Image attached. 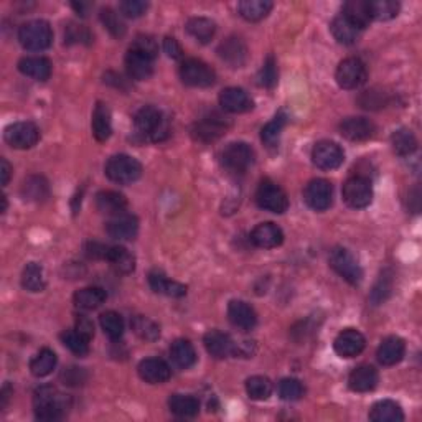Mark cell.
Masks as SVG:
<instances>
[{"label":"cell","instance_id":"cell-1","mask_svg":"<svg viewBox=\"0 0 422 422\" xmlns=\"http://www.w3.org/2000/svg\"><path fill=\"white\" fill-rule=\"evenodd\" d=\"M71 408L70 396L63 394L53 386H41L34 396L35 418L43 422L60 421Z\"/></svg>","mask_w":422,"mask_h":422},{"label":"cell","instance_id":"cell-2","mask_svg":"<svg viewBox=\"0 0 422 422\" xmlns=\"http://www.w3.org/2000/svg\"><path fill=\"white\" fill-rule=\"evenodd\" d=\"M135 129L144 139L152 142H162L168 135V120L162 110L154 106H144L135 113L134 118Z\"/></svg>","mask_w":422,"mask_h":422},{"label":"cell","instance_id":"cell-3","mask_svg":"<svg viewBox=\"0 0 422 422\" xmlns=\"http://www.w3.org/2000/svg\"><path fill=\"white\" fill-rule=\"evenodd\" d=\"M19 41L29 51H43L53 43V30L45 20H30L19 30Z\"/></svg>","mask_w":422,"mask_h":422},{"label":"cell","instance_id":"cell-4","mask_svg":"<svg viewBox=\"0 0 422 422\" xmlns=\"http://www.w3.org/2000/svg\"><path fill=\"white\" fill-rule=\"evenodd\" d=\"M106 177L110 182L119 183V185H130L137 182L142 175V165L135 160L134 157L119 154L113 155L106 162L104 167Z\"/></svg>","mask_w":422,"mask_h":422},{"label":"cell","instance_id":"cell-5","mask_svg":"<svg viewBox=\"0 0 422 422\" xmlns=\"http://www.w3.org/2000/svg\"><path fill=\"white\" fill-rule=\"evenodd\" d=\"M343 202H345L350 208L361 210L366 208L368 205L373 202V185L368 180L366 177L356 175L348 178L343 185L341 190Z\"/></svg>","mask_w":422,"mask_h":422},{"label":"cell","instance_id":"cell-6","mask_svg":"<svg viewBox=\"0 0 422 422\" xmlns=\"http://www.w3.org/2000/svg\"><path fill=\"white\" fill-rule=\"evenodd\" d=\"M329 262L334 271L339 274L340 277L345 279L346 282H350L351 286H358L363 281V271L360 264L353 257V254L345 247H335L330 252Z\"/></svg>","mask_w":422,"mask_h":422},{"label":"cell","instance_id":"cell-7","mask_svg":"<svg viewBox=\"0 0 422 422\" xmlns=\"http://www.w3.org/2000/svg\"><path fill=\"white\" fill-rule=\"evenodd\" d=\"M180 78L187 86L192 88H210L216 81V73L213 68L202 60H185L180 66Z\"/></svg>","mask_w":422,"mask_h":422},{"label":"cell","instance_id":"cell-8","mask_svg":"<svg viewBox=\"0 0 422 422\" xmlns=\"http://www.w3.org/2000/svg\"><path fill=\"white\" fill-rule=\"evenodd\" d=\"M256 202L259 208L277 215L286 213L289 208V198L286 192L271 180H262L259 187H257Z\"/></svg>","mask_w":422,"mask_h":422},{"label":"cell","instance_id":"cell-9","mask_svg":"<svg viewBox=\"0 0 422 422\" xmlns=\"http://www.w3.org/2000/svg\"><path fill=\"white\" fill-rule=\"evenodd\" d=\"M256 160L252 147L246 142H233L221 154V163L225 168L235 173H245Z\"/></svg>","mask_w":422,"mask_h":422},{"label":"cell","instance_id":"cell-10","mask_svg":"<svg viewBox=\"0 0 422 422\" xmlns=\"http://www.w3.org/2000/svg\"><path fill=\"white\" fill-rule=\"evenodd\" d=\"M368 71L360 58H346L336 68L335 79L341 89H356L366 83Z\"/></svg>","mask_w":422,"mask_h":422},{"label":"cell","instance_id":"cell-11","mask_svg":"<svg viewBox=\"0 0 422 422\" xmlns=\"http://www.w3.org/2000/svg\"><path fill=\"white\" fill-rule=\"evenodd\" d=\"M4 139L14 149H31L40 140V130L34 123L24 120V123H15L9 125L4 132Z\"/></svg>","mask_w":422,"mask_h":422},{"label":"cell","instance_id":"cell-12","mask_svg":"<svg viewBox=\"0 0 422 422\" xmlns=\"http://www.w3.org/2000/svg\"><path fill=\"white\" fill-rule=\"evenodd\" d=\"M304 200L307 207L315 211L329 210L334 203V187L325 178H315L305 187Z\"/></svg>","mask_w":422,"mask_h":422},{"label":"cell","instance_id":"cell-13","mask_svg":"<svg viewBox=\"0 0 422 422\" xmlns=\"http://www.w3.org/2000/svg\"><path fill=\"white\" fill-rule=\"evenodd\" d=\"M230 120L220 114H210L207 118L197 120L192 129V134L200 142H215L230 129Z\"/></svg>","mask_w":422,"mask_h":422},{"label":"cell","instance_id":"cell-14","mask_svg":"<svg viewBox=\"0 0 422 422\" xmlns=\"http://www.w3.org/2000/svg\"><path fill=\"white\" fill-rule=\"evenodd\" d=\"M312 160L321 170H335L345 160V152L336 142L321 140L314 147Z\"/></svg>","mask_w":422,"mask_h":422},{"label":"cell","instance_id":"cell-15","mask_svg":"<svg viewBox=\"0 0 422 422\" xmlns=\"http://www.w3.org/2000/svg\"><path fill=\"white\" fill-rule=\"evenodd\" d=\"M106 233L113 237V240H134L137 233H139V220H137V216L125 213V211L114 216H109L108 223H106Z\"/></svg>","mask_w":422,"mask_h":422},{"label":"cell","instance_id":"cell-16","mask_svg":"<svg viewBox=\"0 0 422 422\" xmlns=\"http://www.w3.org/2000/svg\"><path fill=\"white\" fill-rule=\"evenodd\" d=\"M365 336H363L361 331H358L355 329L343 330L334 341L335 353L341 358H355L365 350Z\"/></svg>","mask_w":422,"mask_h":422},{"label":"cell","instance_id":"cell-17","mask_svg":"<svg viewBox=\"0 0 422 422\" xmlns=\"http://www.w3.org/2000/svg\"><path fill=\"white\" fill-rule=\"evenodd\" d=\"M376 132V128L369 119L348 118L340 124V134L351 142L369 140Z\"/></svg>","mask_w":422,"mask_h":422},{"label":"cell","instance_id":"cell-18","mask_svg":"<svg viewBox=\"0 0 422 422\" xmlns=\"http://www.w3.org/2000/svg\"><path fill=\"white\" fill-rule=\"evenodd\" d=\"M203 343L210 355L213 358H218V360L236 355V343L231 340L230 335L223 334V331L210 330L208 334L205 335Z\"/></svg>","mask_w":422,"mask_h":422},{"label":"cell","instance_id":"cell-19","mask_svg":"<svg viewBox=\"0 0 422 422\" xmlns=\"http://www.w3.org/2000/svg\"><path fill=\"white\" fill-rule=\"evenodd\" d=\"M228 316L231 324L242 331H251L257 325L254 309L242 300H231L228 305Z\"/></svg>","mask_w":422,"mask_h":422},{"label":"cell","instance_id":"cell-20","mask_svg":"<svg viewBox=\"0 0 422 422\" xmlns=\"http://www.w3.org/2000/svg\"><path fill=\"white\" fill-rule=\"evenodd\" d=\"M221 108L228 113L241 114L252 109V99L245 89L241 88H226L220 94Z\"/></svg>","mask_w":422,"mask_h":422},{"label":"cell","instance_id":"cell-21","mask_svg":"<svg viewBox=\"0 0 422 422\" xmlns=\"http://www.w3.org/2000/svg\"><path fill=\"white\" fill-rule=\"evenodd\" d=\"M251 241L252 245L261 247V249H274L284 242V233L277 225L261 223L252 230Z\"/></svg>","mask_w":422,"mask_h":422},{"label":"cell","instance_id":"cell-22","mask_svg":"<svg viewBox=\"0 0 422 422\" xmlns=\"http://www.w3.org/2000/svg\"><path fill=\"white\" fill-rule=\"evenodd\" d=\"M137 371H139V376L149 384L165 383L172 374L167 363L163 360H158V358H147V360H142L139 363V366H137Z\"/></svg>","mask_w":422,"mask_h":422},{"label":"cell","instance_id":"cell-23","mask_svg":"<svg viewBox=\"0 0 422 422\" xmlns=\"http://www.w3.org/2000/svg\"><path fill=\"white\" fill-rule=\"evenodd\" d=\"M406 355V343L399 336H388L381 341V345L378 348V361L383 366H394L399 361H403Z\"/></svg>","mask_w":422,"mask_h":422},{"label":"cell","instance_id":"cell-24","mask_svg":"<svg viewBox=\"0 0 422 422\" xmlns=\"http://www.w3.org/2000/svg\"><path fill=\"white\" fill-rule=\"evenodd\" d=\"M379 374L371 365H360L353 369L348 384L355 393H369L378 386Z\"/></svg>","mask_w":422,"mask_h":422},{"label":"cell","instance_id":"cell-25","mask_svg":"<svg viewBox=\"0 0 422 422\" xmlns=\"http://www.w3.org/2000/svg\"><path fill=\"white\" fill-rule=\"evenodd\" d=\"M218 53L221 56V60L228 63L230 66L233 68H241L245 65L246 58H247V48L245 45V41L237 36H230L226 38L223 43L220 45Z\"/></svg>","mask_w":422,"mask_h":422},{"label":"cell","instance_id":"cell-26","mask_svg":"<svg viewBox=\"0 0 422 422\" xmlns=\"http://www.w3.org/2000/svg\"><path fill=\"white\" fill-rule=\"evenodd\" d=\"M19 71L36 81H46L51 76V63L43 56H26L19 61Z\"/></svg>","mask_w":422,"mask_h":422},{"label":"cell","instance_id":"cell-27","mask_svg":"<svg viewBox=\"0 0 422 422\" xmlns=\"http://www.w3.org/2000/svg\"><path fill=\"white\" fill-rule=\"evenodd\" d=\"M149 286L155 294L167 295V297H183V295H187V286L170 281L160 271H152L149 274Z\"/></svg>","mask_w":422,"mask_h":422},{"label":"cell","instance_id":"cell-28","mask_svg":"<svg viewBox=\"0 0 422 422\" xmlns=\"http://www.w3.org/2000/svg\"><path fill=\"white\" fill-rule=\"evenodd\" d=\"M125 70H128L132 79L144 81L154 73V60H149L147 56H142L139 53L129 50L128 55H125Z\"/></svg>","mask_w":422,"mask_h":422},{"label":"cell","instance_id":"cell-29","mask_svg":"<svg viewBox=\"0 0 422 422\" xmlns=\"http://www.w3.org/2000/svg\"><path fill=\"white\" fill-rule=\"evenodd\" d=\"M125 207H128V200L123 193L106 190V192H99L96 195V208L99 213L114 216L125 211Z\"/></svg>","mask_w":422,"mask_h":422},{"label":"cell","instance_id":"cell-30","mask_svg":"<svg viewBox=\"0 0 422 422\" xmlns=\"http://www.w3.org/2000/svg\"><path fill=\"white\" fill-rule=\"evenodd\" d=\"M93 135L96 137V140L104 142L110 137V132H113V119H110V110L108 104L98 103L96 108H94L93 113Z\"/></svg>","mask_w":422,"mask_h":422},{"label":"cell","instance_id":"cell-31","mask_svg":"<svg viewBox=\"0 0 422 422\" xmlns=\"http://www.w3.org/2000/svg\"><path fill=\"white\" fill-rule=\"evenodd\" d=\"M369 419L373 422H401L404 421V413L398 403L391 399L378 401L369 411Z\"/></svg>","mask_w":422,"mask_h":422},{"label":"cell","instance_id":"cell-32","mask_svg":"<svg viewBox=\"0 0 422 422\" xmlns=\"http://www.w3.org/2000/svg\"><path fill=\"white\" fill-rule=\"evenodd\" d=\"M170 358L175 366L182 369H188L197 363V351H195L193 345L188 340L178 339L172 343Z\"/></svg>","mask_w":422,"mask_h":422},{"label":"cell","instance_id":"cell-33","mask_svg":"<svg viewBox=\"0 0 422 422\" xmlns=\"http://www.w3.org/2000/svg\"><path fill=\"white\" fill-rule=\"evenodd\" d=\"M331 35L335 36V40L341 45H353L355 41L360 38V29L353 25L350 20L343 15H339V17L334 19V22L330 25Z\"/></svg>","mask_w":422,"mask_h":422},{"label":"cell","instance_id":"cell-34","mask_svg":"<svg viewBox=\"0 0 422 422\" xmlns=\"http://www.w3.org/2000/svg\"><path fill=\"white\" fill-rule=\"evenodd\" d=\"M106 261L113 266L115 271L120 274H130L135 269V257L130 254L129 249H125L124 246H113L108 247V254H106Z\"/></svg>","mask_w":422,"mask_h":422},{"label":"cell","instance_id":"cell-35","mask_svg":"<svg viewBox=\"0 0 422 422\" xmlns=\"http://www.w3.org/2000/svg\"><path fill=\"white\" fill-rule=\"evenodd\" d=\"M108 294L101 287H84L75 294V305L83 310H94L106 302Z\"/></svg>","mask_w":422,"mask_h":422},{"label":"cell","instance_id":"cell-36","mask_svg":"<svg viewBox=\"0 0 422 422\" xmlns=\"http://www.w3.org/2000/svg\"><path fill=\"white\" fill-rule=\"evenodd\" d=\"M241 17L246 19L247 22H259L266 19L269 12L272 10V2L269 0H242L237 5Z\"/></svg>","mask_w":422,"mask_h":422},{"label":"cell","instance_id":"cell-37","mask_svg":"<svg viewBox=\"0 0 422 422\" xmlns=\"http://www.w3.org/2000/svg\"><path fill=\"white\" fill-rule=\"evenodd\" d=\"M343 17H346L360 30L366 29L369 22H371L368 2H363V0H350V2L343 5Z\"/></svg>","mask_w":422,"mask_h":422},{"label":"cell","instance_id":"cell-38","mask_svg":"<svg viewBox=\"0 0 422 422\" xmlns=\"http://www.w3.org/2000/svg\"><path fill=\"white\" fill-rule=\"evenodd\" d=\"M168 408L178 418H193L200 411V401L188 394H173L168 399Z\"/></svg>","mask_w":422,"mask_h":422},{"label":"cell","instance_id":"cell-39","mask_svg":"<svg viewBox=\"0 0 422 422\" xmlns=\"http://www.w3.org/2000/svg\"><path fill=\"white\" fill-rule=\"evenodd\" d=\"M190 36H193L195 40L200 43H208L216 34V24L213 20L205 19V17H193L187 22L185 26Z\"/></svg>","mask_w":422,"mask_h":422},{"label":"cell","instance_id":"cell-40","mask_svg":"<svg viewBox=\"0 0 422 422\" xmlns=\"http://www.w3.org/2000/svg\"><path fill=\"white\" fill-rule=\"evenodd\" d=\"M58 358L55 351L50 350V348H43L34 356V360L30 361V371L36 378H45L56 368Z\"/></svg>","mask_w":422,"mask_h":422},{"label":"cell","instance_id":"cell-41","mask_svg":"<svg viewBox=\"0 0 422 422\" xmlns=\"http://www.w3.org/2000/svg\"><path fill=\"white\" fill-rule=\"evenodd\" d=\"M391 145L401 157H409L418 150V139L409 129H398L391 135Z\"/></svg>","mask_w":422,"mask_h":422},{"label":"cell","instance_id":"cell-42","mask_svg":"<svg viewBox=\"0 0 422 422\" xmlns=\"http://www.w3.org/2000/svg\"><path fill=\"white\" fill-rule=\"evenodd\" d=\"M45 272L43 267L36 262H29L22 272V287L29 292H41L45 289Z\"/></svg>","mask_w":422,"mask_h":422},{"label":"cell","instance_id":"cell-43","mask_svg":"<svg viewBox=\"0 0 422 422\" xmlns=\"http://www.w3.org/2000/svg\"><path fill=\"white\" fill-rule=\"evenodd\" d=\"M286 124H287V115L286 113H282L281 110V113L276 114V118H274L271 123L264 125L261 130V140L264 142V145L277 147L279 139H281V134L284 128H286Z\"/></svg>","mask_w":422,"mask_h":422},{"label":"cell","instance_id":"cell-44","mask_svg":"<svg viewBox=\"0 0 422 422\" xmlns=\"http://www.w3.org/2000/svg\"><path fill=\"white\" fill-rule=\"evenodd\" d=\"M22 195L29 202H41L50 195L48 182L43 177H29L22 185Z\"/></svg>","mask_w":422,"mask_h":422},{"label":"cell","instance_id":"cell-45","mask_svg":"<svg viewBox=\"0 0 422 422\" xmlns=\"http://www.w3.org/2000/svg\"><path fill=\"white\" fill-rule=\"evenodd\" d=\"M368 7L371 20H379V22L398 17L401 10L399 2H394V0H374V2H368Z\"/></svg>","mask_w":422,"mask_h":422},{"label":"cell","instance_id":"cell-46","mask_svg":"<svg viewBox=\"0 0 422 422\" xmlns=\"http://www.w3.org/2000/svg\"><path fill=\"white\" fill-rule=\"evenodd\" d=\"M130 326L132 330H134V334L145 341H155L158 336H160V329H158V325L154 320L147 319L144 315H135L134 319L130 320Z\"/></svg>","mask_w":422,"mask_h":422},{"label":"cell","instance_id":"cell-47","mask_svg":"<svg viewBox=\"0 0 422 422\" xmlns=\"http://www.w3.org/2000/svg\"><path fill=\"white\" fill-rule=\"evenodd\" d=\"M99 324L110 340H119L124 335V320L118 312H113V310L104 312L99 316Z\"/></svg>","mask_w":422,"mask_h":422},{"label":"cell","instance_id":"cell-48","mask_svg":"<svg viewBox=\"0 0 422 422\" xmlns=\"http://www.w3.org/2000/svg\"><path fill=\"white\" fill-rule=\"evenodd\" d=\"M246 393L254 401H266L272 394V383L266 376H251L246 381Z\"/></svg>","mask_w":422,"mask_h":422},{"label":"cell","instance_id":"cell-49","mask_svg":"<svg viewBox=\"0 0 422 422\" xmlns=\"http://www.w3.org/2000/svg\"><path fill=\"white\" fill-rule=\"evenodd\" d=\"M61 341L63 345H65L71 353H75L76 356H86L89 351V341L91 340H89L88 336H84L83 334H79V331L75 329V330L65 331V334L61 335Z\"/></svg>","mask_w":422,"mask_h":422},{"label":"cell","instance_id":"cell-50","mask_svg":"<svg viewBox=\"0 0 422 422\" xmlns=\"http://www.w3.org/2000/svg\"><path fill=\"white\" fill-rule=\"evenodd\" d=\"M99 17H101V22L106 26V30L113 36H115V38H120V36L125 35V25L123 20H120V15L118 12H114L113 9H103Z\"/></svg>","mask_w":422,"mask_h":422},{"label":"cell","instance_id":"cell-51","mask_svg":"<svg viewBox=\"0 0 422 422\" xmlns=\"http://www.w3.org/2000/svg\"><path fill=\"white\" fill-rule=\"evenodd\" d=\"M129 50L139 53V55H142V56H147L149 60H155L157 55H158L157 41L149 35L135 36V40L132 41Z\"/></svg>","mask_w":422,"mask_h":422},{"label":"cell","instance_id":"cell-52","mask_svg":"<svg viewBox=\"0 0 422 422\" xmlns=\"http://www.w3.org/2000/svg\"><path fill=\"white\" fill-rule=\"evenodd\" d=\"M391 289H393L391 274H389V272H383L381 276H379L376 286H374L373 292H371V302L374 305L383 304L384 300H386L389 297V294H391Z\"/></svg>","mask_w":422,"mask_h":422},{"label":"cell","instance_id":"cell-53","mask_svg":"<svg viewBox=\"0 0 422 422\" xmlns=\"http://www.w3.org/2000/svg\"><path fill=\"white\" fill-rule=\"evenodd\" d=\"M279 394L286 401H299L304 396V386L299 379L295 378H284L279 383Z\"/></svg>","mask_w":422,"mask_h":422},{"label":"cell","instance_id":"cell-54","mask_svg":"<svg viewBox=\"0 0 422 422\" xmlns=\"http://www.w3.org/2000/svg\"><path fill=\"white\" fill-rule=\"evenodd\" d=\"M257 79H259V84L264 88H272L274 84L277 83V63L274 60V56H269L267 60L264 61L259 75H257Z\"/></svg>","mask_w":422,"mask_h":422},{"label":"cell","instance_id":"cell-55","mask_svg":"<svg viewBox=\"0 0 422 422\" xmlns=\"http://www.w3.org/2000/svg\"><path fill=\"white\" fill-rule=\"evenodd\" d=\"M147 9H149V4L144 0H124L119 4V12L129 19L142 17L147 12Z\"/></svg>","mask_w":422,"mask_h":422},{"label":"cell","instance_id":"cell-56","mask_svg":"<svg viewBox=\"0 0 422 422\" xmlns=\"http://www.w3.org/2000/svg\"><path fill=\"white\" fill-rule=\"evenodd\" d=\"M360 104H361V108H365V109L381 108V106L384 104V94L376 93V91H366L360 98Z\"/></svg>","mask_w":422,"mask_h":422},{"label":"cell","instance_id":"cell-57","mask_svg":"<svg viewBox=\"0 0 422 422\" xmlns=\"http://www.w3.org/2000/svg\"><path fill=\"white\" fill-rule=\"evenodd\" d=\"M65 38L68 40V43H71V41H89L91 40V35H89V31L84 26L70 25L65 31Z\"/></svg>","mask_w":422,"mask_h":422},{"label":"cell","instance_id":"cell-58","mask_svg":"<svg viewBox=\"0 0 422 422\" xmlns=\"http://www.w3.org/2000/svg\"><path fill=\"white\" fill-rule=\"evenodd\" d=\"M76 330L79 331V334H83L84 336H88L89 340L93 339L94 336V325L93 321L88 319V316L84 315H79L78 320H76Z\"/></svg>","mask_w":422,"mask_h":422},{"label":"cell","instance_id":"cell-59","mask_svg":"<svg viewBox=\"0 0 422 422\" xmlns=\"http://www.w3.org/2000/svg\"><path fill=\"white\" fill-rule=\"evenodd\" d=\"M163 51L170 58H173V60L182 56V46L178 45V41L175 38H172V36H167V38L163 40Z\"/></svg>","mask_w":422,"mask_h":422},{"label":"cell","instance_id":"cell-60","mask_svg":"<svg viewBox=\"0 0 422 422\" xmlns=\"http://www.w3.org/2000/svg\"><path fill=\"white\" fill-rule=\"evenodd\" d=\"M86 254L89 257H94V259H98V257H103L106 259V254H108V247L99 245V242H89L86 246Z\"/></svg>","mask_w":422,"mask_h":422},{"label":"cell","instance_id":"cell-61","mask_svg":"<svg viewBox=\"0 0 422 422\" xmlns=\"http://www.w3.org/2000/svg\"><path fill=\"white\" fill-rule=\"evenodd\" d=\"M10 175H12V167H10V163L2 158L0 160V177H2V187H7L9 182H10Z\"/></svg>","mask_w":422,"mask_h":422},{"label":"cell","instance_id":"cell-62","mask_svg":"<svg viewBox=\"0 0 422 422\" xmlns=\"http://www.w3.org/2000/svg\"><path fill=\"white\" fill-rule=\"evenodd\" d=\"M71 7L76 10L78 15H81V17H86L89 10L93 9V4L91 2H79V4L78 2H73Z\"/></svg>","mask_w":422,"mask_h":422},{"label":"cell","instance_id":"cell-63","mask_svg":"<svg viewBox=\"0 0 422 422\" xmlns=\"http://www.w3.org/2000/svg\"><path fill=\"white\" fill-rule=\"evenodd\" d=\"M5 208H7V200H5V197H2V211H5Z\"/></svg>","mask_w":422,"mask_h":422}]
</instances>
